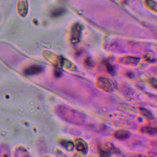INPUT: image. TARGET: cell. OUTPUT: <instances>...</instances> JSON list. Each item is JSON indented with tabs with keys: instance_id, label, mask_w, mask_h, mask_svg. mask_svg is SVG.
Wrapping results in <instances>:
<instances>
[{
	"instance_id": "obj_1",
	"label": "cell",
	"mask_w": 157,
	"mask_h": 157,
	"mask_svg": "<svg viewBox=\"0 0 157 157\" xmlns=\"http://www.w3.org/2000/svg\"><path fill=\"white\" fill-rule=\"evenodd\" d=\"M56 111L61 118L69 123L81 125L86 121V115L83 113L67 106L59 105Z\"/></svg>"
},
{
	"instance_id": "obj_2",
	"label": "cell",
	"mask_w": 157,
	"mask_h": 157,
	"mask_svg": "<svg viewBox=\"0 0 157 157\" xmlns=\"http://www.w3.org/2000/svg\"><path fill=\"white\" fill-rule=\"evenodd\" d=\"M98 88L107 92H111L115 89L114 82L107 78H100L98 82Z\"/></svg>"
},
{
	"instance_id": "obj_3",
	"label": "cell",
	"mask_w": 157,
	"mask_h": 157,
	"mask_svg": "<svg viewBox=\"0 0 157 157\" xmlns=\"http://www.w3.org/2000/svg\"><path fill=\"white\" fill-rule=\"evenodd\" d=\"M18 14L21 17H25L28 12V3L27 0H19L17 4Z\"/></svg>"
},
{
	"instance_id": "obj_4",
	"label": "cell",
	"mask_w": 157,
	"mask_h": 157,
	"mask_svg": "<svg viewBox=\"0 0 157 157\" xmlns=\"http://www.w3.org/2000/svg\"><path fill=\"white\" fill-rule=\"evenodd\" d=\"M118 110L122 111L123 112L126 113L127 114L132 115H136L137 113V111L135 107L129 106L126 104L121 103L118 104L117 106Z\"/></svg>"
},
{
	"instance_id": "obj_5",
	"label": "cell",
	"mask_w": 157,
	"mask_h": 157,
	"mask_svg": "<svg viewBox=\"0 0 157 157\" xmlns=\"http://www.w3.org/2000/svg\"><path fill=\"white\" fill-rule=\"evenodd\" d=\"M43 70L44 69L43 67L38 66V65H33L32 66L29 67V68H26L24 71V73L26 75H35L36 74L40 73L43 71Z\"/></svg>"
},
{
	"instance_id": "obj_6",
	"label": "cell",
	"mask_w": 157,
	"mask_h": 157,
	"mask_svg": "<svg viewBox=\"0 0 157 157\" xmlns=\"http://www.w3.org/2000/svg\"><path fill=\"white\" fill-rule=\"evenodd\" d=\"M81 34V27L78 24L75 25L72 30V43H77L78 42Z\"/></svg>"
},
{
	"instance_id": "obj_7",
	"label": "cell",
	"mask_w": 157,
	"mask_h": 157,
	"mask_svg": "<svg viewBox=\"0 0 157 157\" xmlns=\"http://www.w3.org/2000/svg\"><path fill=\"white\" fill-rule=\"evenodd\" d=\"M75 148L77 150L82 152H86L87 151V144L81 139H78L75 141Z\"/></svg>"
},
{
	"instance_id": "obj_8",
	"label": "cell",
	"mask_w": 157,
	"mask_h": 157,
	"mask_svg": "<svg viewBox=\"0 0 157 157\" xmlns=\"http://www.w3.org/2000/svg\"><path fill=\"white\" fill-rule=\"evenodd\" d=\"M130 135V132L126 130H118L114 134L115 137L117 139H120L121 140H125L129 137Z\"/></svg>"
},
{
	"instance_id": "obj_9",
	"label": "cell",
	"mask_w": 157,
	"mask_h": 157,
	"mask_svg": "<svg viewBox=\"0 0 157 157\" xmlns=\"http://www.w3.org/2000/svg\"><path fill=\"white\" fill-rule=\"evenodd\" d=\"M66 12V10L63 8H58L52 11L51 13V16L52 17L56 18L59 16L63 15Z\"/></svg>"
},
{
	"instance_id": "obj_10",
	"label": "cell",
	"mask_w": 157,
	"mask_h": 157,
	"mask_svg": "<svg viewBox=\"0 0 157 157\" xmlns=\"http://www.w3.org/2000/svg\"><path fill=\"white\" fill-rule=\"evenodd\" d=\"M61 144L68 151H71L75 147V144L72 141L63 140L61 141Z\"/></svg>"
},
{
	"instance_id": "obj_11",
	"label": "cell",
	"mask_w": 157,
	"mask_h": 157,
	"mask_svg": "<svg viewBox=\"0 0 157 157\" xmlns=\"http://www.w3.org/2000/svg\"><path fill=\"white\" fill-rule=\"evenodd\" d=\"M143 132L147 134L154 135L157 134V127H144L141 129Z\"/></svg>"
},
{
	"instance_id": "obj_12",
	"label": "cell",
	"mask_w": 157,
	"mask_h": 157,
	"mask_svg": "<svg viewBox=\"0 0 157 157\" xmlns=\"http://www.w3.org/2000/svg\"><path fill=\"white\" fill-rule=\"evenodd\" d=\"M141 112L143 113V114L148 119V120H152L154 119V115H152L151 112L150 111L148 110L147 109H144V108H141L140 109Z\"/></svg>"
},
{
	"instance_id": "obj_13",
	"label": "cell",
	"mask_w": 157,
	"mask_h": 157,
	"mask_svg": "<svg viewBox=\"0 0 157 157\" xmlns=\"http://www.w3.org/2000/svg\"><path fill=\"white\" fill-rule=\"evenodd\" d=\"M139 59L138 58L133 57H128L125 58L123 63L127 64H136L139 62Z\"/></svg>"
},
{
	"instance_id": "obj_14",
	"label": "cell",
	"mask_w": 157,
	"mask_h": 157,
	"mask_svg": "<svg viewBox=\"0 0 157 157\" xmlns=\"http://www.w3.org/2000/svg\"><path fill=\"white\" fill-rule=\"evenodd\" d=\"M147 5L154 11H157V3L152 0H147Z\"/></svg>"
},
{
	"instance_id": "obj_15",
	"label": "cell",
	"mask_w": 157,
	"mask_h": 157,
	"mask_svg": "<svg viewBox=\"0 0 157 157\" xmlns=\"http://www.w3.org/2000/svg\"><path fill=\"white\" fill-rule=\"evenodd\" d=\"M106 67L107 69V71L109 72V73H111V75H114L115 73V68L112 65L109 63V62H106Z\"/></svg>"
},
{
	"instance_id": "obj_16",
	"label": "cell",
	"mask_w": 157,
	"mask_h": 157,
	"mask_svg": "<svg viewBox=\"0 0 157 157\" xmlns=\"http://www.w3.org/2000/svg\"><path fill=\"white\" fill-rule=\"evenodd\" d=\"M149 82L150 83V85L155 89H157V79L155 78H149Z\"/></svg>"
},
{
	"instance_id": "obj_17",
	"label": "cell",
	"mask_w": 157,
	"mask_h": 157,
	"mask_svg": "<svg viewBox=\"0 0 157 157\" xmlns=\"http://www.w3.org/2000/svg\"><path fill=\"white\" fill-rule=\"evenodd\" d=\"M55 75L57 77H60L61 75V72L58 69L55 70Z\"/></svg>"
}]
</instances>
